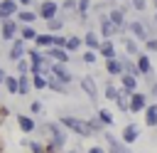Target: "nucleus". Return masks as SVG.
<instances>
[{"label":"nucleus","instance_id":"nucleus-7","mask_svg":"<svg viewBox=\"0 0 157 153\" xmlns=\"http://www.w3.org/2000/svg\"><path fill=\"white\" fill-rule=\"evenodd\" d=\"M20 32V22L15 17H7V20H0V42H12Z\"/></svg>","mask_w":157,"mask_h":153},{"label":"nucleus","instance_id":"nucleus-1","mask_svg":"<svg viewBox=\"0 0 157 153\" xmlns=\"http://www.w3.org/2000/svg\"><path fill=\"white\" fill-rule=\"evenodd\" d=\"M69 133H76L78 138H91V131H88V123H86V118H81V116H76V114H66V111H61L59 114V118H56Z\"/></svg>","mask_w":157,"mask_h":153},{"label":"nucleus","instance_id":"nucleus-31","mask_svg":"<svg viewBox=\"0 0 157 153\" xmlns=\"http://www.w3.org/2000/svg\"><path fill=\"white\" fill-rule=\"evenodd\" d=\"M118 91H120V86H118L115 81H110V76H108V81L103 84V91H101L103 99H105V101H113V99L118 96Z\"/></svg>","mask_w":157,"mask_h":153},{"label":"nucleus","instance_id":"nucleus-29","mask_svg":"<svg viewBox=\"0 0 157 153\" xmlns=\"http://www.w3.org/2000/svg\"><path fill=\"white\" fill-rule=\"evenodd\" d=\"M37 32H39V30H37L34 25H20L17 37H20V39H25L27 44H32V42H34V37H37Z\"/></svg>","mask_w":157,"mask_h":153},{"label":"nucleus","instance_id":"nucleus-47","mask_svg":"<svg viewBox=\"0 0 157 153\" xmlns=\"http://www.w3.org/2000/svg\"><path fill=\"white\" fill-rule=\"evenodd\" d=\"M5 74H7V72H5V67H0V86H2V79H5Z\"/></svg>","mask_w":157,"mask_h":153},{"label":"nucleus","instance_id":"nucleus-14","mask_svg":"<svg viewBox=\"0 0 157 153\" xmlns=\"http://www.w3.org/2000/svg\"><path fill=\"white\" fill-rule=\"evenodd\" d=\"M137 138H140V126L137 123H125L123 126V131H120V141L125 143V146H132V143H137Z\"/></svg>","mask_w":157,"mask_h":153},{"label":"nucleus","instance_id":"nucleus-10","mask_svg":"<svg viewBox=\"0 0 157 153\" xmlns=\"http://www.w3.org/2000/svg\"><path fill=\"white\" fill-rule=\"evenodd\" d=\"M49 74H52L54 79H59L61 84H66V86H71V81H74V74H71L69 64H59V62H52V67H49Z\"/></svg>","mask_w":157,"mask_h":153},{"label":"nucleus","instance_id":"nucleus-6","mask_svg":"<svg viewBox=\"0 0 157 153\" xmlns=\"http://www.w3.org/2000/svg\"><path fill=\"white\" fill-rule=\"evenodd\" d=\"M7 44H10V47H7L5 57H7V62H10V64H15L17 59H22V57L27 54V47H29V44H27L25 39H20V37H15V39H12V42H7Z\"/></svg>","mask_w":157,"mask_h":153},{"label":"nucleus","instance_id":"nucleus-32","mask_svg":"<svg viewBox=\"0 0 157 153\" xmlns=\"http://www.w3.org/2000/svg\"><path fill=\"white\" fill-rule=\"evenodd\" d=\"M32 47H37V49H47V47H52V32H37Z\"/></svg>","mask_w":157,"mask_h":153},{"label":"nucleus","instance_id":"nucleus-13","mask_svg":"<svg viewBox=\"0 0 157 153\" xmlns=\"http://www.w3.org/2000/svg\"><path fill=\"white\" fill-rule=\"evenodd\" d=\"M15 123H17V128H20L25 136H34L39 121H37L34 116H29V114H15Z\"/></svg>","mask_w":157,"mask_h":153},{"label":"nucleus","instance_id":"nucleus-30","mask_svg":"<svg viewBox=\"0 0 157 153\" xmlns=\"http://www.w3.org/2000/svg\"><path fill=\"white\" fill-rule=\"evenodd\" d=\"M96 118L105 126V128H110L113 123H115V118H113V114H110V109H105V106H98L96 109Z\"/></svg>","mask_w":157,"mask_h":153},{"label":"nucleus","instance_id":"nucleus-44","mask_svg":"<svg viewBox=\"0 0 157 153\" xmlns=\"http://www.w3.org/2000/svg\"><path fill=\"white\" fill-rule=\"evenodd\" d=\"M15 2H17L20 7H32V5H34V0H15Z\"/></svg>","mask_w":157,"mask_h":153},{"label":"nucleus","instance_id":"nucleus-22","mask_svg":"<svg viewBox=\"0 0 157 153\" xmlns=\"http://www.w3.org/2000/svg\"><path fill=\"white\" fill-rule=\"evenodd\" d=\"M81 39H83V49H98V44H101V37H98V32L96 30H86L83 35H81Z\"/></svg>","mask_w":157,"mask_h":153},{"label":"nucleus","instance_id":"nucleus-36","mask_svg":"<svg viewBox=\"0 0 157 153\" xmlns=\"http://www.w3.org/2000/svg\"><path fill=\"white\" fill-rule=\"evenodd\" d=\"M128 96H130V94H125V91H118V96L113 99L115 109H118V111H123V114H128Z\"/></svg>","mask_w":157,"mask_h":153},{"label":"nucleus","instance_id":"nucleus-3","mask_svg":"<svg viewBox=\"0 0 157 153\" xmlns=\"http://www.w3.org/2000/svg\"><path fill=\"white\" fill-rule=\"evenodd\" d=\"M128 10H130V5H120V7H108V12H105V17L118 27V35H125V25H128L125 12Z\"/></svg>","mask_w":157,"mask_h":153},{"label":"nucleus","instance_id":"nucleus-16","mask_svg":"<svg viewBox=\"0 0 157 153\" xmlns=\"http://www.w3.org/2000/svg\"><path fill=\"white\" fill-rule=\"evenodd\" d=\"M20 146H22L27 153H47V146H44V141L34 138V136H22Z\"/></svg>","mask_w":157,"mask_h":153},{"label":"nucleus","instance_id":"nucleus-19","mask_svg":"<svg viewBox=\"0 0 157 153\" xmlns=\"http://www.w3.org/2000/svg\"><path fill=\"white\" fill-rule=\"evenodd\" d=\"M96 52H98L101 59H113V57H118V47H115L113 39H101V44H98Z\"/></svg>","mask_w":157,"mask_h":153},{"label":"nucleus","instance_id":"nucleus-37","mask_svg":"<svg viewBox=\"0 0 157 153\" xmlns=\"http://www.w3.org/2000/svg\"><path fill=\"white\" fill-rule=\"evenodd\" d=\"M44 114V101H39V99H32L29 101V116H42Z\"/></svg>","mask_w":157,"mask_h":153},{"label":"nucleus","instance_id":"nucleus-43","mask_svg":"<svg viewBox=\"0 0 157 153\" xmlns=\"http://www.w3.org/2000/svg\"><path fill=\"white\" fill-rule=\"evenodd\" d=\"M86 153H105V146H98V143H96V146H88Z\"/></svg>","mask_w":157,"mask_h":153},{"label":"nucleus","instance_id":"nucleus-2","mask_svg":"<svg viewBox=\"0 0 157 153\" xmlns=\"http://www.w3.org/2000/svg\"><path fill=\"white\" fill-rule=\"evenodd\" d=\"M125 35H130V37H132V39H137L140 44H142L147 37H152L150 25H147L145 20H130V22L125 25Z\"/></svg>","mask_w":157,"mask_h":153},{"label":"nucleus","instance_id":"nucleus-39","mask_svg":"<svg viewBox=\"0 0 157 153\" xmlns=\"http://www.w3.org/2000/svg\"><path fill=\"white\" fill-rule=\"evenodd\" d=\"M15 74H29V59L27 57H22V59L15 62Z\"/></svg>","mask_w":157,"mask_h":153},{"label":"nucleus","instance_id":"nucleus-35","mask_svg":"<svg viewBox=\"0 0 157 153\" xmlns=\"http://www.w3.org/2000/svg\"><path fill=\"white\" fill-rule=\"evenodd\" d=\"M29 81H32V89H37V91L47 89V76L44 74H29Z\"/></svg>","mask_w":157,"mask_h":153},{"label":"nucleus","instance_id":"nucleus-15","mask_svg":"<svg viewBox=\"0 0 157 153\" xmlns=\"http://www.w3.org/2000/svg\"><path fill=\"white\" fill-rule=\"evenodd\" d=\"M118 86H120V91H125V94H132V91H137V86H140V76H132V74H120L118 76Z\"/></svg>","mask_w":157,"mask_h":153},{"label":"nucleus","instance_id":"nucleus-8","mask_svg":"<svg viewBox=\"0 0 157 153\" xmlns=\"http://www.w3.org/2000/svg\"><path fill=\"white\" fill-rule=\"evenodd\" d=\"M98 37L101 39H115V35H118V27L105 17V12H98Z\"/></svg>","mask_w":157,"mask_h":153},{"label":"nucleus","instance_id":"nucleus-5","mask_svg":"<svg viewBox=\"0 0 157 153\" xmlns=\"http://www.w3.org/2000/svg\"><path fill=\"white\" fill-rule=\"evenodd\" d=\"M101 136H103V141H105V153H132L130 146H125V143H123L115 133H110L108 128H105Z\"/></svg>","mask_w":157,"mask_h":153},{"label":"nucleus","instance_id":"nucleus-24","mask_svg":"<svg viewBox=\"0 0 157 153\" xmlns=\"http://www.w3.org/2000/svg\"><path fill=\"white\" fill-rule=\"evenodd\" d=\"M64 49H66L69 54L81 52V49H83V39H81V35H66V44H64Z\"/></svg>","mask_w":157,"mask_h":153},{"label":"nucleus","instance_id":"nucleus-11","mask_svg":"<svg viewBox=\"0 0 157 153\" xmlns=\"http://www.w3.org/2000/svg\"><path fill=\"white\" fill-rule=\"evenodd\" d=\"M78 89H81V91H83L93 104L98 101V81H96L91 74H83V76L78 79Z\"/></svg>","mask_w":157,"mask_h":153},{"label":"nucleus","instance_id":"nucleus-17","mask_svg":"<svg viewBox=\"0 0 157 153\" xmlns=\"http://www.w3.org/2000/svg\"><path fill=\"white\" fill-rule=\"evenodd\" d=\"M44 54H47L49 62H59V64H69V59H71V54L66 49H61V47H47Z\"/></svg>","mask_w":157,"mask_h":153},{"label":"nucleus","instance_id":"nucleus-9","mask_svg":"<svg viewBox=\"0 0 157 153\" xmlns=\"http://www.w3.org/2000/svg\"><path fill=\"white\" fill-rule=\"evenodd\" d=\"M34 10H37V17L47 22V20H52V17L59 15V2L56 0H39V5Z\"/></svg>","mask_w":157,"mask_h":153},{"label":"nucleus","instance_id":"nucleus-46","mask_svg":"<svg viewBox=\"0 0 157 153\" xmlns=\"http://www.w3.org/2000/svg\"><path fill=\"white\" fill-rule=\"evenodd\" d=\"M61 153H81V148H64Z\"/></svg>","mask_w":157,"mask_h":153},{"label":"nucleus","instance_id":"nucleus-33","mask_svg":"<svg viewBox=\"0 0 157 153\" xmlns=\"http://www.w3.org/2000/svg\"><path fill=\"white\" fill-rule=\"evenodd\" d=\"M2 89H5L10 96H17V76H15V74H5V79H2Z\"/></svg>","mask_w":157,"mask_h":153},{"label":"nucleus","instance_id":"nucleus-25","mask_svg":"<svg viewBox=\"0 0 157 153\" xmlns=\"http://www.w3.org/2000/svg\"><path fill=\"white\" fill-rule=\"evenodd\" d=\"M47 89H49V91H54V94H61V96H69V91H71L66 84H61L59 79H54L52 74H47Z\"/></svg>","mask_w":157,"mask_h":153},{"label":"nucleus","instance_id":"nucleus-20","mask_svg":"<svg viewBox=\"0 0 157 153\" xmlns=\"http://www.w3.org/2000/svg\"><path fill=\"white\" fill-rule=\"evenodd\" d=\"M120 37H123V54H128V57L135 59V57L140 54V42L132 39L130 35H120Z\"/></svg>","mask_w":157,"mask_h":153},{"label":"nucleus","instance_id":"nucleus-40","mask_svg":"<svg viewBox=\"0 0 157 153\" xmlns=\"http://www.w3.org/2000/svg\"><path fill=\"white\" fill-rule=\"evenodd\" d=\"M64 44H66V35L64 32H54L52 35V47H61L64 49Z\"/></svg>","mask_w":157,"mask_h":153},{"label":"nucleus","instance_id":"nucleus-38","mask_svg":"<svg viewBox=\"0 0 157 153\" xmlns=\"http://www.w3.org/2000/svg\"><path fill=\"white\" fill-rule=\"evenodd\" d=\"M78 59H81L83 64H96V62H98V52H93V49H83Z\"/></svg>","mask_w":157,"mask_h":153},{"label":"nucleus","instance_id":"nucleus-18","mask_svg":"<svg viewBox=\"0 0 157 153\" xmlns=\"http://www.w3.org/2000/svg\"><path fill=\"white\" fill-rule=\"evenodd\" d=\"M15 20H17L20 25H34L39 17H37V10H34V7H20V10L15 12Z\"/></svg>","mask_w":157,"mask_h":153},{"label":"nucleus","instance_id":"nucleus-27","mask_svg":"<svg viewBox=\"0 0 157 153\" xmlns=\"http://www.w3.org/2000/svg\"><path fill=\"white\" fill-rule=\"evenodd\" d=\"M15 76H17V96H29V91H32L29 74H15Z\"/></svg>","mask_w":157,"mask_h":153},{"label":"nucleus","instance_id":"nucleus-12","mask_svg":"<svg viewBox=\"0 0 157 153\" xmlns=\"http://www.w3.org/2000/svg\"><path fill=\"white\" fill-rule=\"evenodd\" d=\"M145 106H147V94L145 91L137 89V91H132L128 96V114H142Z\"/></svg>","mask_w":157,"mask_h":153},{"label":"nucleus","instance_id":"nucleus-26","mask_svg":"<svg viewBox=\"0 0 157 153\" xmlns=\"http://www.w3.org/2000/svg\"><path fill=\"white\" fill-rule=\"evenodd\" d=\"M20 10V5L15 0H0V20H7V17H15V12Z\"/></svg>","mask_w":157,"mask_h":153},{"label":"nucleus","instance_id":"nucleus-49","mask_svg":"<svg viewBox=\"0 0 157 153\" xmlns=\"http://www.w3.org/2000/svg\"><path fill=\"white\" fill-rule=\"evenodd\" d=\"M147 2H150V0H147Z\"/></svg>","mask_w":157,"mask_h":153},{"label":"nucleus","instance_id":"nucleus-23","mask_svg":"<svg viewBox=\"0 0 157 153\" xmlns=\"http://www.w3.org/2000/svg\"><path fill=\"white\" fill-rule=\"evenodd\" d=\"M66 22H69V20L59 12L56 17H52V20H47V22H44V25H47V30H44V32H52V35H54V32H61V30L66 27Z\"/></svg>","mask_w":157,"mask_h":153},{"label":"nucleus","instance_id":"nucleus-21","mask_svg":"<svg viewBox=\"0 0 157 153\" xmlns=\"http://www.w3.org/2000/svg\"><path fill=\"white\" fill-rule=\"evenodd\" d=\"M103 69H105V74H108L110 79H118V76L123 74V64H120L118 57H113V59H103Z\"/></svg>","mask_w":157,"mask_h":153},{"label":"nucleus","instance_id":"nucleus-45","mask_svg":"<svg viewBox=\"0 0 157 153\" xmlns=\"http://www.w3.org/2000/svg\"><path fill=\"white\" fill-rule=\"evenodd\" d=\"M150 94H152V96H155V99H157V79H155V81H152V84H150Z\"/></svg>","mask_w":157,"mask_h":153},{"label":"nucleus","instance_id":"nucleus-41","mask_svg":"<svg viewBox=\"0 0 157 153\" xmlns=\"http://www.w3.org/2000/svg\"><path fill=\"white\" fill-rule=\"evenodd\" d=\"M142 47H145L147 54H155V52H157V37H147V39L142 42Z\"/></svg>","mask_w":157,"mask_h":153},{"label":"nucleus","instance_id":"nucleus-42","mask_svg":"<svg viewBox=\"0 0 157 153\" xmlns=\"http://www.w3.org/2000/svg\"><path fill=\"white\" fill-rule=\"evenodd\" d=\"M130 10H135V12H145V10H147V0H130Z\"/></svg>","mask_w":157,"mask_h":153},{"label":"nucleus","instance_id":"nucleus-34","mask_svg":"<svg viewBox=\"0 0 157 153\" xmlns=\"http://www.w3.org/2000/svg\"><path fill=\"white\" fill-rule=\"evenodd\" d=\"M86 123H88V131H91V136H101V133L105 131V126H103V123L96 118V114H93V116H88V118H86Z\"/></svg>","mask_w":157,"mask_h":153},{"label":"nucleus","instance_id":"nucleus-28","mask_svg":"<svg viewBox=\"0 0 157 153\" xmlns=\"http://www.w3.org/2000/svg\"><path fill=\"white\" fill-rule=\"evenodd\" d=\"M145 126H150V128H155L157 126V101H147V106H145Z\"/></svg>","mask_w":157,"mask_h":153},{"label":"nucleus","instance_id":"nucleus-48","mask_svg":"<svg viewBox=\"0 0 157 153\" xmlns=\"http://www.w3.org/2000/svg\"><path fill=\"white\" fill-rule=\"evenodd\" d=\"M155 133H157V126H155Z\"/></svg>","mask_w":157,"mask_h":153},{"label":"nucleus","instance_id":"nucleus-4","mask_svg":"<svg viewBox=\"0 0 157 153\" xmlns=\"http://www.w3.org/2000/svg\"><path fill=\"white\" fill-rule=\"evenodd\" d=\"M135 67H137L140 76H145L150 84L155 81V67H152V59H150V54H147V52H140V54L135 57Z\"/></svg>","mask_w":157,"mask_h":153}]
</instances>
